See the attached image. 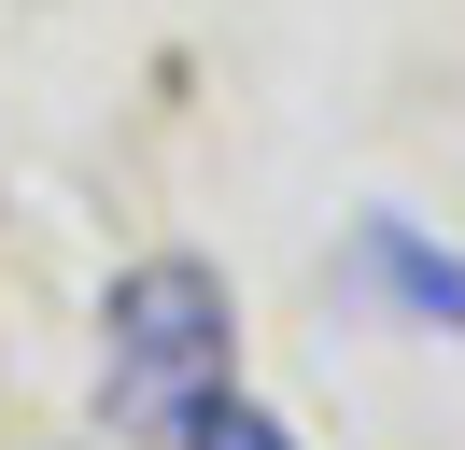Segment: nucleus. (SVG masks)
<instances>
[{"instance_id":"f257e3e1","label":"nucleus","mask_w":465,"mask_h":450,"mask_svg":"<svg viewBox=\"0 0 465 450\" xmlns=\"http://www.w3.org/2000/svg\"><path fill=\"white\" fill-rule=\"evenodd\" d=\"M226 352H240V309L226 281L198 268V253H155V268L114 281V309H99V394H114L127 436H198V408L226 394Z\"/></svg>"},{"instance_id":"7ed1b4c3","label":"nucleus","mask_w":465,"mask_h":450,"mask_svg":"<svg viewBox=\"0 0 465 450\" xmlns=\"http://www.w3.org/2000/svg\"><path fill=\"white\" fill-rule=\"evenodd\" d=\"M183 450H296V436H282L268 408H240V394H212V408H198V436H183Z\"/></svg>"},{"instance_id":"f03ea898","label":"nucleus","mask_w":465,"mask_h":450,"mask_svg":"<svg viewBox=\"0 0 465 450\" xmlns=\"http://www.w3.org/2000/svg\"><path fill=\"white\" fill-rule=\"evenodd\" d=\"M352 268H367L381 296H409L423 324H465V268H451V253H423L395 211H367V225H352Z\"/></svg>"}]
</instances>
